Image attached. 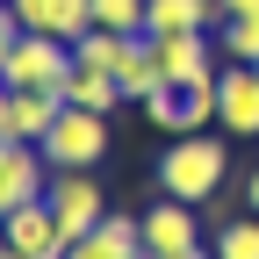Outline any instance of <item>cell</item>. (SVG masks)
Here are the masks:
<instances>
[{"label": "cell", "mask_w": 259, "mask_h": 259, "mask_svg": "<svg viewBox=\"0 0 259 259\" xmlns=\"http://www.w3.org/2000/svg\"><path fill=\"white\" fill-rule=\"evenodd\" d=\"M231 180V144L209 137V130H194V137H173L158 151V194H173V202H216V187Z\"/></svg>", "instance_id": "cell-1"}, {"label": "cell", "mask_w": 259, "mask_h": 259, "mask_svg": "<svg viewBox=\"0 0 259 259\" xmlns=\"http://www.w3.org/2000/svg\"><path fill=\"white\" fill-rule=\"evenodd\" d=\"M44 166L51 173H94V166H101V158H108V115H94V108H72V101H65L58 108V122L44 130Z\"/></svg>", "instance_id": "cell-2"}, {"label": "cell", "mask_w": 259, "mask_h": 259, "mask_svg": "<svg viewBox=\"0 0 259 259\" xmlns=\"http://www.w3.org/2000/svg\"><path fill=\"white\" fill-rule=\"evenodd\" d=\"M65 72H72V44L44 36V29H22L15 51L0 58V79H8V87H51V94H58Z\"/></svg>", "instance_id": "cell-3"}, {"label": "cell", "mask_w": 259, "mask_h": 259, "mask_svg": "<svg viewBox=\"0 0 259 259\" xmlns=\"http://www.w3.org/2000/svg\"><path fill=\"white\" fill-rule=\"evenodd\" d=\"M44 202H51V216H58L65 245L87 238V231H101V216H108V194H101V180H94V173H51Z\"/></svg>", "instance_id": "cell-4"}, {"label": "cell", "mask_w": 259, "mask_h": 259, "mask_svg": "<svg viewBox=\"0 0 259 259\" xmlns=\"http://www.w3.org/2000/svg\"><path fill=\"white\" fill-rule=\"evenodd\" d=\"M144 115L166 130V137L209 130V122H216V72H209V79H187V87H158L151 101H144Z\"/></svg>", "instance_id": "cell-5"}, {"label": "cell", "mask_w": 259, "mask_h": 259, "mask_svg": "<svg viewBox=\"0 0 259 259\" xmlns=\"http://www.w3.org/2000/svg\"><path fill=\"white\" fill-rule=\"evenodd\" d=\"M44 187H51V166H44V151L0 130V216H15L22 202H44Z\"/></svg>", "instance_id": "cell-6"}, {"label": "cell", "mask_w": 259, "mask_h": 259, "mask_svg": "<svg viewBox=\"0 0 259 259\" xmlns=\"http://www.w3.org/2000/svg\"><path fill=\"white\" fill-rule=\"evenodd\" d=\"M216 130L223 137H259V65H223L216 72Z\"/></svg>", "instance_id": "cell-7"}, {"label": "cell", "mask_w": 259, "mask_h": 259, "mask_svg": "<svg viewBox=\"0 0 259 259\" xmlns=\"http://www.w3.org/2000/svg\"><path fill=\"white\" fill-rule=\"evenodd\" d=\"M137 223H144V252H151V259H180V252H194V245H202L194 202H173V194H166V202H151Z\"/></svg>", "instance_id": "cell-8"}, {"label": "cell", "mask_w": 259, "mask_h": 259, "mask_svg": "<svg viewBox=\"0 0 259 259\" xmlns=\"http://www.w3.org/2000/svg\"><path fill=\"white\" fill-rule=\"evenodd\" d=\"M151 51H158V65H166L173 87L216 72V36H209V29H166V36H151Z\"/></svg>", "instance_id": "cell-9"}, {"label": "cell", "mask_w": 259, "mask_h": 259, "mask_svg": "<svg viewBox=\"0 0 259 259\" xmlns=\"http://www.w3.org/2000/svg\"><path fill=\"white\" fill-rule=\"evenodd\" d=\"M8 8H15L22 29H44L58 44H79L94 29V0H8Z\"/></svg>", "instance_id": "cell-10"}, {"label": "cell", "mask_w": 259, "mask_h": 259, "mask_svg": "<svg viewBox=\"0 0 259 259\" xmlns=\"http://www.w3.org/2000/svg\"><path fill=\"white\" fill-rule=\"evenodd\" d=\"M0 223H8V245H15V252H29V259H65V231H58L51 202H22L15 216H0Z\"/></svg>", "instance_id": "cell-11"}, {"label": "cell", "mask_w": 259, "mask_h": 259, "mask_svg": "<svg viewBox=\"0 0 259 259\" xmlns=\"http://www.w3.org/2000/svg\"><path fill=\"white\" fill-rule=\"evenodd\" d=\"M144 252V223L137 216H101V231H87V238H72L65 245V259H137Z\"/></svg>", "instance_id": "cell-12"}, {"label": "cell", "mask_w": 259, "mask_h": 259, "mask_svg": "<svg viewBox=\"0 0 259 259\" xmlns=\"http://www.w3.org/2000/svg\"><path fill=\"white\" fill-rule=\"evenodd\" d=\"M58 101H72V108H94V115H115L130 94H122V79L115 72H94V65H79L72 58V72L58 79Z\"/></svg>", "instance_id": "cell-13"}, {"label": "cell", "mask_w": 259, "mask_h": 259, "mask_svg": "<svg viewBox=\"0 0 259 259\" xmlns=\"http://www.w3.org/2000/svg\"><path fill=\"white\" fill-rule=\"evenodd\" d=\"M58 94L51 87H8V137H22V144H44V130L58 122Z\"/></svg>", "instance_id": "cell-14"}, {"label": "cell", "mask_w": 259, "mask_h": 259, "mask_svg": "<svg viewBox=\"0 0 259 259\" xmlns=\"http://www.w3.org/2000/svg\"><path fill=\"white\" fill-rule=\"evenodd\" d=\"M115 79H122V94H130V101H151L158 87H173V79H166V65H158V51H151V36H130V44H122Z\"/></svg>", "instance_id": "cell-15"}, {"label": "cell", "mask_w": 259, "mask_h": 259, "mask_svg": "<svg viewBox=\"0 0 259 259\" xmlns=\"http://www.w3.org/2000/svg\"><path fill=\"white\" fill-rule=\"evenodd\" d=\"M166 29H223L216 0H144V36H166Z\"/></svg>", "instance_id": "cell-16"}, {"label": "cell", "mask_w": 259, "mask_h": 259, "mask_svg": "<svg viewBox=\"0 0 259 259\" xmlns=\"http://www.w3.org/2000/svg\"><path fill=\"white\" fill-rule=\"evenodd\" d=\"M216 51L231 58V65H259V15H238V22H223V29H216Z\"/></svg>", "instance_id": "cell-17"}, {"label": "cell", "mask_w": 259, "mask_h": 259, "mask_svg": "<svg viewBox=\"0 0 259 259\" xmlns=\"http://www.w3.org/2000/svg\"><path fill=\"white\" fill-rule=\"evenodd\" d=\"M209 252H216V259H259V216L245 209L238 223H223V231L209 238Z\"/></svg>", "instance_id": "cell-18"}, {"label": "cell", "mask_w": 259, "mask_h": 259, "mask_svg": "<svg viewBox=\"0 0 259 259\" xmlns=\"http://www.w3.org/2000/svg\"><path fill=\"white\" fill-rule=\"evenodd\" d=\"M122 44H130V36H115V29H87V36L72 44V58L94 65V72H115V65H122Z\"/></svg>", "instance_id": "cell-19"}, {"label": "cell", "mask_w": 259, "mask_h": 259, "mask_svg": "<svg viewBox=\"0 0 259 259\" xmlns=\"http://www.w3.org/2000/svg\"><path fill=\"white\" fill-rule=\"evenodd\" d=\"M94 29H115V36H144V0H94Z\"/></svg>", "instance_id": "cell-20"}, {"label": "cell", "mask_w": 259, "mask_h": 259, "mask_svg": "<svg viewBox=\"0 0 259 259\" xmlns=\"http://www.w3.org/2000/svg\"><path fill=\"white\" fill-rule=\"evenodd\" d=\"M15 36H22V22H15V8H8V0H0V58L15 51Z\"/></svg>", "instance_id": "cell-21"}, {"label": "cell", "mask_w": 259, "mask_h": 259, "mask_svg": "<svg viewBox=\"0 0 259 259\" xmlns=\"http://www.w3.org/2000/svg\"><path fill=\"white\" fill-rule=\"evenodd\" d=\"M223 8V22H238V15H259V0H216Z\"/></svg>", "instance_id": "cell-22"}, {"label": "cell", "mask_w": 259, "mask_h": 259, "mask_svg": "<svg viewBox=\"0 0 259 259\" xmlns=\"http://www.w3.org/2000/svg\"><path fill=\"white\" fill-rule=\"evenodd\" d=\"M245 209L259 216V166H252V180H245Z\"/></svg>", "instance_id": "cell-23"}, {"label": "cell", "mask_w": 259, "mask_h": 259, "mask_svg": "<svg viewBox=\"0 0 259 259\" xmlns=\"http://www.w3.org/2000/svg\"><path fill=\"white\" fill-rule=\"evenodd\" d=\"M0 130H8V79H0Z\"/></svg>", "instance_id": "cell-24"}, {"label": "cell", "mask_w": 259, "mask_h": 259, "mask_svg": "<svg viewBox=\"0 0 259 259\" xmlns=\"http://www.w3.org/2000/svg\"><path fill=\"white\" fill-rule=\"evenodd\" d=\"M180 259H216V252H209V245H194V252H180Z\"/></svg>", "instance_id": "cell-25"}, {"label": "cell", "mask_w": 259, "mask_h": 259, "mask_svg": "<svg viewBox=\"0 0 259 259\" xmlns=\"http://www.w3.org/2000/svg\"><path fill=\"white\" fill-rule=\"evenodd\" d=\"M0 259H29V252H15V245H8V252H0Z\"/></svg>", "instance_id": "cell-26"}, {"label": "cell", "mask_w": 259, "mask_h": 259, "mask_svg": "<svg viewBox=\"0 0 259 259\" xmlns=\"http://www.w3.org/2000/svg\"><path fill=\"white\" fill-rule=\"evenodd\" d=\"M0 252H8V223H0Z\"/></svg>", "instance_id": "cell-27"}]
</instances>
